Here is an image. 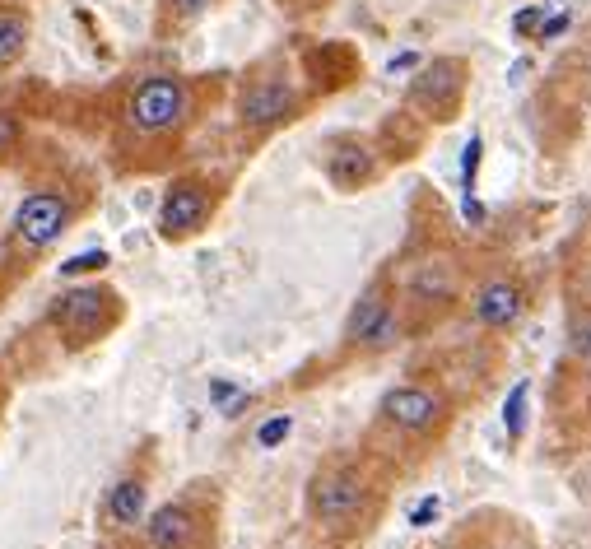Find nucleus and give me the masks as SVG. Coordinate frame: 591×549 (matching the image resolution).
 I'll return each instance as SVG.
<instances>
[{
  "label": "nucleus",
  "instance_id": "1",
  "mask_svg": "<svg viewBox=\"0 0 591 549\" xmlns=\"http://www.w3.org/2000/svg\"><path fill=\"white\" fill-rule=\"evenodd\" d=\"M191 121H196V84L177 70L140 75L121 98V140H135V145L177 140Z\"/></svg>",
  "mask_w": 591,
  "mask_h": 549
},
{
  "label": "nucleus",
  "instance_id": "2",
  "mask_svg": "<svg viewBox=\"0 0 591 549\" xmlns=\"http://www.w3.org/2000/svg\"><path fill=\"white\" fill-rule=\"evenodd\" d=\"M303 108H308V89L298 84L294 66L284 56H266L261 66L247 70L238 89V131L247 140H266L303 117Z\"/></svg>",
  "mask_w": 591,
  "mask_h": 549
},
{
  "label": "nucleus",
  "instance_id": "3",
  "mask_svg": "<svg viewBox=\"0 0 591 549\" xmlns=\"http://www.w3.org/2000/svg\"><path fill=\"white\" fill-rule=\"evenodd\" d=\"M377 512V484L368 480V470L350 456H336L317 466L308 484V517L331 526V531H354L359 522H373Z\"/></svg>",
  "mask_w": 591,
  "mask_h": 549
},
{
  "label": "nucleus",
  "instance_id": "4",
  "mask_svg": "<svg viewBox=\"0 0 591 549\" xmlns=\"http://www.w3.org/2000/svg\"><path fill=\"white\" fill-rule=\"evenodd\" d=\"M47 322L52 331L66 340L70 349L94 345L112 326L121 322V294L108 284H75V289H61L47 308Z\"/></svg>",
  "mask_w": 591,
  "mask_h": 549
},
{
  "label": "nucleus",
  "instance_id": "5",
  "mask_svg": "<svg viewBox=\"0 0 591 549\" xmlns=\"http://www.w3.org/2000/svg\"><path fill=\"white\" fill-rule=\"evenodd\" d=\"M452 419V401L443 387L429 382H401L377 401V424L396 438H433Z\"/></svg>",
  "mask_w": 591,
  "mask_h": 549
},
{
  "label": "nucleus",
  "instance_id": "6",
  "mask_svg": "<svg viewBox=\"0 0 591 549\" xmlns=\"http://www.w3.org/2000/svg\"><path fill=\"white\" fill-rule=\"evenodd\" d=\"M401 298L387 280H373L359 294V303L345 317V349H359V354H382L401 340Z\"/></svg>",
  "mask_w": 591,
  "mask_h": 549
},
{
  "label": "nucleus",
  "instance_id": "7",
  "mask_svg": "<svg viewBox=\"0 0 591 549\" xmlns=\"http://www.w3.org/2000/svg\"><path fill=\"white\" fill-rule=\"evenodd\" d=\"M70 224H75V196L70 191L56 187L28 191L10 219V242L19 252H47L52 242L66 238Z\"/></svg>",
  "mask_w": 591,
  "mask_h": 549
},
{
  "label": "nucleus",
  "instance_id": "8",
  "mask_svg": "<svg viewBox=\"0 0 591 549\" xmlns=\"http://www.w3.org/2000/svg\"><path fill=\"white\" fill-rule=\"evenodd\" d=\"M219 210V187L201 173H182L168 182L159 205V233L168 242H187L196 238Z\"/></svg>",
  "mask_w": 591,
  "mask_h": 549
},
{
  "label": "nucleus",
  "instance_id": "9",
  "mask_svg": "<svg viewBox=\"0 0 591 549\" xmlns=\"http://www.w3.org/2000/svg\"><path fill=\"white\" fill-rule=\"evenodd\" d=\"M466 89H471V66L461 56H433V66H424L410 84L405 103L419 108L429 121H452L466 103Z\"/></svg>",
  "mask_w": 591,
  "mask_h": 549
},
{
  "label": "nucleus",
  "instance_id": "10",
  "mask_svg": "<svg viewBox=\"0 0 591 549\" xmlns=\"http://www.w3.org/2000/svg\"><path fill=\"white\" fill-rule=\"evenodd\" d=\"M531 308V289L517 275H489L471 294V317L484 331H512Z\"/></svg>",
  "mask_w": 591,
  "mask_h": 549
},
{
  "label": "nucleus",
  "instance_id": "11",
  "mask_svg": "<svg viewBox=\"0 0 591 549\" xmlns=\"http://www.w3.org/2000/svg\"><path fill=\"white\" fill-rule=\"evenodd\" d=\"M326 177L336 191H363L382 177V159L363 135H331L326 140Z\"/></svg>",
  "mask_w": 591,
  "mask_h": 549
},
{
  "label": "nucleus",
  "instance_id": "12",
  "mask_svg": "<svg viewBox=\"0 0 591 549\" xmlns=\"http://www.w3.org/2000/svg\"><path fill=\"white\" fill-rule=\"evenodd\" d=\"M196 531H201V517L191 503H163V508L149 512L145 522V545L149 549H196Z\"/></svg>",
  "mask_w": 591,
  "mask_h": 549
},
{
  "label": "nucleus",
  "instance_id": "13",
  "mask_svg": "<svg viewBox=\"0 0 591 549\" xmlns=\"http://www.w3.org/2000/svg\"><path fill=\"white\" fill-rule=\"evenodd\" d=\"M447 298H457V280H452V270H447L443 261H424V266L410 275V284H405V303H410V308L447 303Z\"/></svg>",
  "mask_w": 591,
  "mask_h": 549
},
{
  "label": "nucleus",
  "instance_id": "14",
  "mask_svg": "<svg viewBox=\"0 0 591 549\" xmlns=\"http://www.w3.org/2000/svg\"><path fill=\"white\" fill-rule=\"evenodd\" d=\"M28 38H33V19H28V10L24 5H14V0H0V70L14 66V61L28 52Z\"/></svg>",
  "mask_w": 591,
  "mask_h": 549
},
{
  "label": "nucleus",
  "instance_id": "15",
  "mask_svg": "<svg viewBox=\"0 0 591 549\" xmlns=\"http://www.w3.org/2000/svg\"><path fill=\"white\" fill-rule=\"evenodd\" d=\"M145 480H117L112 484V494H108V517L117 526H135V522H145Z\"/></svg>",
  "mask_w": 591,
  "mask_h": 549
},
{
  "label": "nucleus",
  "instance_id": "16",
  "mask_svg": "<svg viewBox=\"0 0 591 549\" xmlns=\"http://www.w3.org/2000/svg\"><path fill=\"white\" fill-rule=\"evenodd\" d=\"M219 0H163L159 5V28H187L201 14H210Z\"/></svg>",
  "mask_w": 591,
  "mask_h": 549
},
{
  "label": "nucleus",
  "instance_id": "17",
  "mask_svg": "<svg viewBox=\"0 0 591 549\" xmlns=\"http://www.w3.org/2000/svg\"><path fill=\"white\" fill-rule=\"evenodd\" d=\"M19 135H24V126H19V117L14 112L0 108V163L14 154V145H19Z\"/></svg>",
  "mask_w": 591,
  "mask_h": 549
},
{
  "label": "nucleus",
  "instance_id": "18",
  "mask_svg": "<svg viewBox=\"0 0 591 549\" xmlns=\"http://www.w3.org/2000/svg\"><path fill=\"white\" fill-rule=\"evenodd\" d=\"M103 270V266H108V252H89V256H80V261H70V266H66V275H75V270Z\"/></svg>",
  "mask_w": 591,
  "mask_h": 549
},
{
  "label": "nucleus",
  "instance_id": "19",
  "mask_svg": "<svg viewBox=\"0 0 591 549\" xmlns=\"http://www.w3.org/2000/svg\"><path fill=\"white\" fill-rule=\"evenodd\" d=\"M280 5H289L294 14H312V10H322L326 0H280Z\"/></svg>",
  "mask_w": 591,
  "mask_h": 549
},
{
  "label": "nucleus",
  "instance_id": "20",
  "mask_svg": "<svg viewBox=\"0 0 591 549\" xmlns=\"http://www.w3.org/2000/svg\"><path fill=\"white\" fill-rule=\"evenodd\" d=\"M582 354H587V359H591V322L582 326Z\"/></svg>",
  "mask_w": 591,
  "mask_h": 549
}]
</instances>
